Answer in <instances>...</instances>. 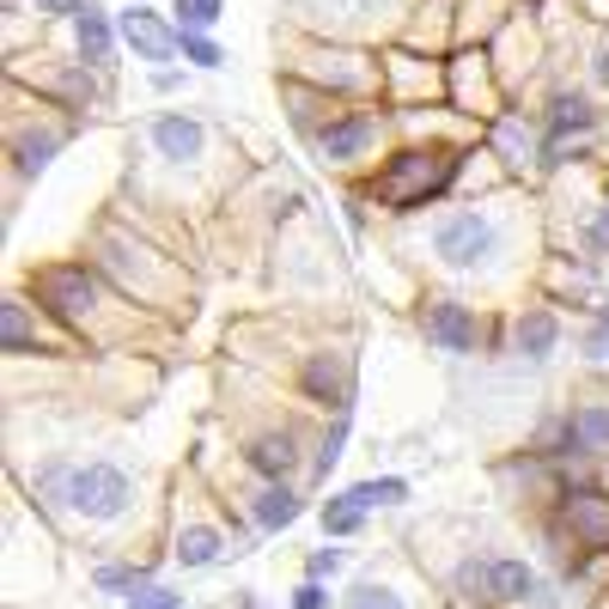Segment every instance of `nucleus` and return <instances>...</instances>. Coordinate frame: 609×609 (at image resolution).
<instances>
[{
    "label": "nucleus",
    "mask_w": 609,
    "mask_h": 609,
    "mask_svg": "<svg viewBox=\"0 0 609 609\" xmlns=\"http://www.w3.org/2000/svg\"><path fill=\"white\" fill-rule=\"evenodd\" d=\"M304 384H311V396H329L341 409H353V365L348 360H329V353H317L311 365H304Z\"/></svg>",
    "instance_id": "10"
},
{
    "label": "nucleus",
    "mask_w": 609,
    "mask_h": 609,
    "mask_svg": "<svg viewBox=\"0 0 609 609\" xmlns=\"http://www.w3.org/2000/svg\"><path fill=\"white\" fill-rule=\"evenodd\" d=\"M341 445H348V409L336 414V426L323 433V451H317V475H329L341 463Z\"/></svg>",
    "instance_id": "23"
},
{
    "label": "nucleus",
    "mask_w": 609,
    "mask_h": 609,
    "mask_svg": "<svg viewBox=\"0 0 609 609\" xmlns=\"http://www.w3.org/2000/svg\"><path fill=\"white\" fill-rule=\"evenodd\" d=\"M372 134H378V122H372V116H336L323 134H317V146H323L329 165H341V158H360Z\"/></svg>",
    "instance_id": "9"
},
{
    "label": "nucleus",
    "mask_w": 609,
    "mask_h": 609,
    "mask_svg": "<svg viewBox=\"0 0 609 609\" xmlns=\"http://www.w3.org/2000/svg\"><path fill=\"white\" fill-rule=\"evenodd\" d=\"M555 341H560L555 311H524L518 317V353H524V360H548V353H555Z\"/></svg>",
    "instance_id": "12"
},
{
    "label": "nucleus",
    "mask_w": 609,
    "mask_h": 609,
    "mask_svg": "<svg viewBox=\"0 0 609 609\" xmlns=\"http://www.w3.org/2000/svg\"><path fill=\"white\" fill-rule=\"evenodd\" d=\"M292 609H323V585H299V597H292Z\"/></svg>",
    "instance_id": "30"
},
{
    "label": "nucleus",
    "mask_w": 609,
    "mask_h": 609,
    "mask_svg": "<svg viewBox=\"0 0 609 609\" xmlns=\"http://www.w3.org/2000/svg\"><path fill=\"white\" fill-rule=\"evenodd\" d=\"M360 518H365V512H360V506H348L341 494L323 506V530H329V536H353V530H360Z\"/></svg>",
    "instance_id": "22"
},
{
    "label": "nucleus",
    "mask_w": 609,
    "mask_h": 609,
    "mask_svg": "<svg viewBox=\"0 0 609 609\" xmlns=\"http://www.w3.org/2000/svg\"><path fill=\"white\" fill-rule=\"evenodd\" d=\"M214 555H219V530H207V524H189V530L177 536V560H183V567H207Z\"/></svg>",
    "instance_id": "18"
},
{
    "label": "nucleus",
    "mask_w": 609,
    "mask_h": 609,
    "mask_svg": "<svg viewBox=\"0 0 609 609\" xmlns=\"http://www.w3.org/2000/svg\"><path fill=\"white\" fill-rule=\"evenodd\" d=\"M153 146L171 158V165H189L202 153V122L195 116H158L153 122Z\"/></svg>",
    "instance_id": "11"
},
{
    "label": "nucleus",
    "mask_w": 609,
    "mask_h": 609,
    "mask_svg": "<svg viewBox=\"0 0 609 609\" xmlns=\"http://www.w3.org/2000/svg\"><path fill=\"white\" fill-rule=\"evenodd\" d=\"M177 31H207V24L219 19V0H177Z\"/></svg>",
    "instance_id": "24"
},
{
    "label": "nucleus",
    "mask_w": 609,
    "mask_h": 609,
    "mask_svg": "<svg viewBox=\"0 0 609 609\" xmlns=\"http://www.w3.org/2000/svg\"><path fill=\"white\" fill-rule=\"evenodd\" d=\"M134 7H141V0H134Z\"/></svg>",
    "instance_id": "33"
},
{
    "label": "nucleus",
    "mask_w": 609,
    "mask_h": 609,
    "mask_svg": "<svg viewBox=\"0 0 609 609\" xmlns=\"http://www.w3.org/2000/svg\"><path fill=\"white\" fill-rule=\"evenodd\" d=\"M591 122H597V110L585 104V97H555V116H548L555 141H560V134H579V128H591Z\"/></svg>",
    "instance_id": "20"
},
{
    "label": "nucleus",
    "mask_w": 609,
    "mask_h": 609,
    "mask_svg": "<svg viewBox=\"0 0 609 609\" xmlns=\"http://www.w3.org/2000/svg\"><path fill=\"white\" fill-rule=\"evenodd\" d=\"M134 609H183V597L177 591H141V597H134Z\"/></svg>",
    "instance_id": "28"
},
{
    "label": "nucleus",
    "mask_w": 609,
    "mask_h": 609,
    "mask_svg": "<svg viewBox=\"0 0 609 609\" xmlns=\"http://www.w3.org/2000/svg\"><path fill=\"white\" fill-rule=\"evenodd\" d=\"M37 299H43L61 323H85V317L97 311V287H92L85 268H43V275H37Z\"/></svg>",
    "instance_id": "5"
},
{
    "label": "nucleus",
    "mask_w": 609,
    "mask_h": 609,
    "mask_svg": "<svg viewBox=\"0 0 609 609\" xmlns=\"http://www.w3.org/2000/svg\"><path fill=\"white\" fill-rule=\"evenodd\" d=\"M299 518V494H292V487H268L262 499H256V524H262V530H280V524H292Z\"/></svg>",
    "instance_id": "17"
},
{
    "label": "nucleus",
    "mask_w": 609,
    "mask_h": 609,
    "mask_svg": "<svg viewBox=\"0 0 609 609\" xmlns=\"http://www.w3.org/2000/svg\"><path fill=\"white\" fill-rule=\"evenodd\" d=\"M409 494V482H402V475H384V482H353L348 494V506H360V512H372V506H396V499Z\"/></svg>",
    "instance_id": "15"
},
{
    "label": "nucleus",
    "mask_w": 609,
    "mask_h": 609,
    "mask_svg": "<svg viewBox=\"0 0 609 609\" xmlns=\"http://www.w3.org/2000/svg\"><path fill=\"white\" fill-rule=\"evenodd\" d=\"M433 250L445 256L451 268H482L487 256L499 250V226L487 214H475V207H463V214H445L433 231Z\"/></svg>",
    "instance_id": "4"
},
{
    "label": "nucleus",
    "mask_w": 609,
    "mask_h": 609,
    "mask_svg": "<svg viewBox=\"0 0 609 609\" xmlns=\"http://www.w3.org/2000/svg\"><path fill=\"white\" fill-rule=\"evenodd\" d=\"M73 31H80V55L85 61H110V24H104V12H97V7L73 12Z\"/></svg>",
    "instance_id": "16"
},
{
    "label": "nucleus",
    "mask_w": 609,
    "mask_h": 609,
    "mask_svg": "<svg viewBox=\"0 0 609 609\" xmlns=\"http://www.w3.org/2000/svg\"><path fill=\"white\" fill-rule=\"evenodd\" d=\"M560 518H567V530L579 536L585 548H609V494L579 487V494L560 499Z\"/></svg>",
    "instance_id": "7"
},
{
    "label": "nucleus",
    "mask_w": 609,
    "mask_h": 609,
    "mask_svg": "<svg viewBox=\"0 0 609 609\" xmlns=\"http://www.w3.org/2000/svg\"><path fill=\"white\" fill-rule=\"evenodd\" d=\"M0 341H7V353L37 348V336H31V317H24V304H7V323H0Z\"/></svg>",
    "instance_id": "21"
},
{
    "label": "nucleus",
    "mask_w": 609,
    "mask_h": 609,
    "mask_svg": "<svg viewBox=\"0 0 609 609\" xmlns=\"http://www.w3.org/2000/svg\"><path fill=\"white\" fill-rule=\"evenodd\" d=\"M177 37H183V55H189L195 68H219V61H226V55H219V43H207L202 31H177Z\"/></svg>",
    "instance_id": "26"
},
{
    "label": "nucleus",
    "mask_w": 609,
    "mask_h": 609,
    "mask_svg": "<svg viewBox=\"0 0 609 609\" xmlns=\"http://www.w3.org/2000/svg\"><path fill=\"white\" fill-rule=\"evenodd\" d=\"M457 597H475V603H524V597H536V572L524 560H463Z\"/></svg>",
    "instance_id": "3"
},
{
    "label": "nucleus",
    "mask_w": 609,
    "mask_h": 609,
    "mask_svg": "<svg viewBox=\"0 0 609 609\" xmlns=\"http://www.w3.org/2000/svg\"><path fill=\"white\" fill-rule=\"evenodd\" d=\"M292 463H299L292 433H268V438H256V445H250V469H262V475H287Z\"/></svg>",
    "instance_id": "14"
},
{
    "label": "nucleus",
    "mask_w": 609,
    "mask_h": 609,
    "mask_svg": "<svg viewBox=\"0 0 609 609\" xmlns=\"http://www.w3.org/2000/svg\"><path fill=\"white\" fill-rule=\"evenodd\" d=\"M597 80L609 85V49H603V55H597Z\"/></svg>",
    "instance_id": "32"
},
{
    "label": "nucleus",
    "mask_w": 609,
    "mask_h": 609,
    "mask_svg": "<svg viewBox=\"0 0 609 609\" xmlns=\"http://www.w3.org/2000/svg\"><path fill=\"white\" fill-rule=\"evenodd\" d=\"M341 567V548H317L311 555V579H323V572H336Z\"/></svg>",
    "instance_id": "29"
},
{
    "label": "nucleus",
    "mask_w": 609,
    "mask_h": 609,
    "mask_svg": "<svg viewBox=\"0 0 609 609\" xmlns=\"http://www.w3.org/2000/svg\"><path fill=\"white\" fill-rule=\"evenodd\" d=\"M348 609H402V597L390 591V585H353Z\"/></svg>",
    "instance_id": "25"
},
{
    "label": "nucleus",
    "mask_w": 609,
    "mask_h": 609,
    "mask_svg": "<svg viewBox=\"0 0 609 609\" xmlns=\"http://www.w3.org/2000/svg\"><path fill=\"white\" fill-rule=\"evenodd\" d=\"M451 177H457V158L451 153H402L378 171L372 189H378V202H390V207H421L426 195H438Z\"/></svg>",
    "instance_id": "2"
},
{
    "label": "nucleus",
    "mask_w": 609,
    "mask_h": 609,
    "mask_svg": "<svg viewBox=\"0 0 609 609\" xmlns=\"http://www.w3.org/2000/svg\"><path fill=\"white\" fill-rule=\"evenodd\" d=\"M567 426L579 433L585 457H591V451H609V402H585V409H572Z\"/></svg>",
    "instance_id": "13"
},
{
    "label": "nucleus",
    "mask_w": 609,
    "mask_h": 609,
    "mask_svg": "<svg viewBox=\"0 0 609 609\" xmlns=\"http://www.w3.org/2000/svg\"><path fill=\"white\" fill-rule=\"evenodd\" d=\"M122 37L134 43V55L141 61H171L183 49V37L171 31V24H158L146 7H134V12H122Z\"/></svg>",
    "instance_id": "8"
},
{
    "label": "nucleus",
    "mask_w": 609,
    "mask_h": 609,
    "mask_svg": "<svg viewBox=\"0 0 609 609\" xmlns=\"http://www.w3.org/2000/svg\"><path fill=\"white\" fill-rule=\"evenodd\" d=\"M421 329H426V341L445 348V353H469L475 348V317H469V304H457V299H433L421 311Z\"/></svg>",
    "instance_id": "6"
},
{
    "label": "nucleus",
    "mask_w": 609,
    "mask_h": 609,
    "mask_svg": "<svg viewBox=\"0 0 609 609\" xmlns=\"http://www.w3.org/2000/svg\"><path fill=\"white\" fill-rule=\"evenodd\" d=\"M92 0H37V12H85Z\"/></svg>",
    "instance_id": "31"
},
{
    "label": "nucleus",
    "mask_w": 609,
    "mask_h": 609,
    "mask_svg": "<svg viewBox=\"0 0 609 609\" xmlns=\"http://www.w3.org/2000/svg\"><path fill=\"white\" fill-rule=\"evenodd\" d=\"M37 487L49 494V506H68V512H80V518H122L128 499H134L128 475H122L116 463H80V469L55 463V469L37 475Z\"/></svg>",
    "instance_id": "1"
},
{
    "label": "nucleus",
    "mask_w": 609,
    "mask_h": 609,
    "mask_svg": "<svg viewBox=\"0 0 609 609\" xmlns=\"http://www.w3.org/2000/svg\"><path fill=\"white\" fill-rule=\"evenodd\" d=\"M68 141L61 128H37V134H19V171H43L49 165V153Z\"/></svg>",
    "instance_id": "19"
},
{
    "label": "nucleus",
    "mask_w": 609,
    "mask_h": 609,
    "mask_svg": "<svg viewBox=\"0 0 609 609\" xmlns=\"http://www.w3.org/2000/svg\"><path fill=\"white\" fill-rule=\"evenodd\" d=\"M97 585L104 591H134V585H146L141 567H97Z\"/></svg>",
    "instance_id": "27"
}]
</instances>
